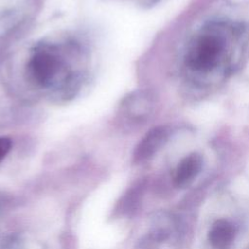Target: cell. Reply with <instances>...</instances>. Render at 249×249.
Wrapping results in <instances>:
<instances>
[{
  "instance_id": "obj_4",
  "label": "cell",
  "mask_w": 249,
  "mask_h": 249,
  "mask_svg": "<svg viewBox=\"0 0 249 249\" xmlns=\"http://www.w3.org/2000/svg\"><path fill=\"white\" fill-rule=\"evenodd\" d=\"M169 129L164 125L150 129L139 141L133 151V161L140 163L151 159L167 141Z\"/></svg>"
},
{
  "instance_id": "obj_1",
  "label": "cell",
  "mask_w": 249,
  "mask_h": 249,
  "mask_svg": "<svg viewBox=\"0 0 249 249\" xmlns=\"http://www.w3.org/2000/svg\"><path fill=\"white\" fill-rule=\"evenodd\" d=\"M155 97L152 92L136 89L125 94L117 108V121L121 124H141L152 115L155 108Z\"/></svg>"
},
{
  "instance_id": "obj_2",
  "label": "cell",
  "mask_w": 249,
  "mask_h": 249,
  "mask_svg": "<svg viewBox=\"0 0 249 249\" xmlns=\"http://www.w3.org/2000/svg\"><path fill=\"white\" fill-rule=\"evenodd\" d=\"M223 48L224 44L220 37L209 34L203 35L189 51L187 63L194 70H210L217 64Z\"/></svg>"
},
{
  "instance_id": "obj_6",
  "label": "cell",
  "mask_w": 249,
  "mask_h": 249,
  "mask_svg": "<svg viewBox=\"0 0 249 249\" xmlns=\"http://www.w3.org/2000/svg\"><path fill=\"white\" fill-rule=\"evenodd\" d=\"M234 234V228L229 221L218 220L212 225L209 231L208 238L214 248L227 249L232 243Z\"/></svg>"
},
{
  "instance_id": "obj_3",
  "label": "cell",
  "mask_w": 249,
  "mask_h": 249,
  "mask_svg": "<svg viewBox=\"0 0 249 249\" xmlns=\"http://www.w3.org/2000/svg\"><path fill=\"white\" fill-rule=\"evenodd\" d=\"M59 70V58L49 52L36 53L27 64V73L30 79L41 87L51 86Z\"/></svg>"
},
{
  "instance_id": "obj_7",
  "label": "cell",
  "mask_w": 249,
  "mask_h": 249,
  "mask_svg": "<svg viewBox=\"0 0 249 249\" xmlns=\"http://www.w3.org/2000/svg\"><path fill=\"white\" fill-rule=\"evenodd\" d=\"M12 148V141L8 137H0V161L8 155Z\"/></svg>"
},
{
  "instance_id": "obj_5",
  "label": "cell",
  "mask_w": 249,
  "mask_h": 249,
  "mask_svg": "<svg viewBox=\"0 0 249 249\" xmlns=\"http://www.w3.org/2000/svg\"><path fill=\"white\" fill-rule=\"evenodd\" d=\"M201 166L202 159L198 154L193 153L185 157L176 168L174 175V184L177 187H184L186 185H189L199 173Z\"/></svg>"
}]
</instances>
